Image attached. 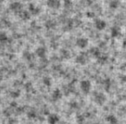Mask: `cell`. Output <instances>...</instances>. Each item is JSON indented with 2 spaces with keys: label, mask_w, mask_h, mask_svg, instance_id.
<instances>
[{
  "label": "cell",
  "mask_w": 126,
  "mask_h": 124,
  "mask_svg": "<svg viewBox=\"0 0 126 124\" xmlns=\"http://www.w3.org/2000/svg\"><path fill=\"white\" fill-rule=\"evenodd\" d=\"M94 101L96 104L102 106L106 102V96L105 95V93L101 92H95L94 93Z\"/></svg>",
  "instance_id": "cell-1"
},
{
  "label": "cell",
  "mask_w": 126,
  "mask_h": 124,
  "mask_svg": "<svg viewBox=\"0 0 126 124\" xmlns=\"http://www.w3.org/2000/svg\"><path fill=\"white\" fill-rule=\"evenodd\" d=\"M80 88H81V92H82L84 94H88L91 91L92 88V84L91 81H88V80H82V81L80 82Z\"/></svg>",
  "instance_id": "cell-2"
},
{
  "label": "cell",
  "mask_w": 126,
  "mask_h": 124,
  "mask_svg": "<svg viewBox=\"0 0 126 124\" xmlns=\"http://www.w3.org/2000/svg\"><path fill=\"white\" fill-rule=\"evenodd\" d=\"M10 10L15 14L19 15L23 10V5L20 2H13L10 4Z\"/></svg>",
  "instance_id": "cell-3"
},
{
  "label": "cell",
  "mask_w": 126,
  "mask_h": 124,
  "mask_svg": "<svg viewBox=\"0 0 126 124\" xmlns=\"http://www.w3.org/2000/svg\"><path fill=\"white\" fill-rule=\"evenodd\" d=\"M88 61V55L86 52H81L76 57V63L80 65H85Z\"/></svg>",
  "instance_id": "cell-4"
},
{
  "label": "cell",
  "mask_w": 126,
  "mask_h": 124,
  "mask_svg": "<svg viewBox=\"0 0 126 124\" xmlns=\"http://www.w3.org/2000/svg\"><path fill=\"white\" fill-rule=\"evenodd\" d=\"M76 45L80 49H85L88 45V40L84 37H80L76 39Z\"/></svg>",
  "instance_id": "cell-5"
},
{
  "label": "cell",
  "mask_w": 126,
  "mask_h": 124,
  "mask_svg": "<svg viewBox=\"0 0 126 124\" xmlns=\"http://www.w3.org/2000/svg\"><path fill=\"white\" fill-rule=\"evenodd\" d=\"M28 11L31 14V15L36 16V15H38L40 13V8L37 6L36 4H34V3H30L28 4Z\"/></svg>",
  "instance_id": "cell-6"
},
{
  "label": "cell",
  "mask_w": 126,
  "mask_h": 124,
  "mask_svg": "<svg viewBox=\"0 0 126 124\" xmlns=\"http://www.w3.org/2000/svg\"><path fill=\"white\" fill-rule=\"evenodd\" d=\"M47 5L52 10H58L61 6V2L59 0H48L47 2Z\"/></svg>",
  "instance_id": "cell-7"
},
{
  "label": "cell",
  "mask_w": 126,
  "mask_h": 124,
  "mask_svg": "<svg viewBox=\"0 0 126 124\" xmlns=\"http://www.w3.org/2000/svg\"><path fill=\"white\" fill-rule=\"evenodd\" d=\"M94 27L97 30L99 31H102L106 28V21L102 20V19H96L94 22Z\"/></svg>",
  "instance_id": "cell-8"
},
{
  "label": "cell",
  "mask_w": 126,
  "mask_h": 124,
  "mask_svg": "<svg viewBox=\"0 0 126 124\" xmlns=\"http://www.w3.org/2000/svg\"><path fill=\"white\" fill-rule=\"evenodd\" d=\"M122 35V32L121 29H120L119 27L118 26H114L111 28V38H119Z\"/></svg>",
  "instance_id": "cell-9"
},
{
  "label": "cell",
  "mask_w": 126,
  "mask_h": 124,
  "mask_svg": "<svg viewBox=\"0 0 126 124\" xmlns=\"http://www.w3.org/2000/svg\"><path fill=\"white\" fill-rule=\"evenodd\" d=\"M60 117L58 115L55 114V113H52V114H50L47 117V123L49 124H57L59 122Z\"/></svg>",
  "instance_id": "cell-10"
},
{
  "label": "cell",
  "mask_w": 126,
  "mask_h": 124,
  "mask_svg": "<svg viewBox=\"0 0 126 124\" xmlns=\"http://www.w3.org/2000/svg\"><path fill=\"white\" fill-rule=\"evenodd\" d=\"M35 55L40 58H45L47 56V49L43 46H40L35 51Z\"/></svg>",
  "instance_id": "cell-11"
},
{
  "label": "cell",
  "mask_w": 126,
  "mask_h": 124,
  "mask_svg": "<svg viewBox=\"0 0 126 124\" xmlns=\"http://www.w3.org/2000/svg\"><path fill=\"white\" fill-rule=\"evenodd\" d=\"M62 96H63V93H62L61 90L58 88H56L51 93V98L53 101H58L59 99H61Z\"/></svg>",
  "instance_id": "cell-12"
},
{
  "label": "cell",
  "mask_w": 126,
  "mask_h": 124,
  "mask_svg": "<svg viewBox=\"0 0 126 124\" xmlns=\"http://www.w3.org/2000/svg\"><path fill=\"white\" fill-rule=\"evenodd\" d=\"M18 15L22 21H28L31 18V14L29 13V11H27V10H22Z\"/></svg>",
  "instance_id": "cell-13"
},
{
  "label": "cell",
  "mask_w": 126,
  "mask_h": 124,
  "mask_svg": "<svg viewBox=\"0 0 126 124\" xmlns=\"http://www.w3.org/2000/svg\"><path fill=\"white\" fill-rule=\"evenodd\" d=\"M106 122L109 124H118V120L114 115L110 114L106 116Z\"/></svg>",
  "instance_id": "cell-14"
},
{
  "label": "cell",
  "mask_w": 126,
  "mask_h": 124,
  "mask_svg": "<svg viewBox=\"0 0 126 124\" xmlns=\"http://www.w3.org/2000/svg\"><path fill=\"white\" fill-rule=\"evenodd\" d=\"M57 26V23L54 20H47L45 23V27L47 28V29H54Z\"/></svg>",
  "instance_id": "cell-15"
},
{
  "label": "cell",
  "mask_w": 126,
  "mask_h": 124,
  "mask_svg": "<svg viewBox=\"0 0 126 124\" xmlns=\"http://www.w3.org/2000/svg\"><path fill=\"white\" fill-rule=\"evenodd\" d=\"M107 61H108V56L105 54H102V53H101L100 56L97 58V62H98V63L101 65L106 64V63H107Z\"/></svg>",
  "instance_id": "cell-16"
},
{
  "label": "cell",
  "mask_w": 126,
  "mask_h": 124,
  "mask_svg": "<svg viewBox=\"0 0 126 124\" xmlns=\"http://www.w3.org/2000/svg\"><path fill=\"white\" fill-rule=\"evenodd\" d=\"M120 6V2L118 0H112L109 2V7L111 10H117Z\"/></svg>",
  "instance_id": "cell-17"
},
{
  "label": "cell",
  "mask_w": 126,
  "mask_h": 124,
  "mask_svg": "<svg viewBox=\"0 0 126 124\" xmlns=\"http://www.w3.org/2000/svg\"><path fill=\"white\" fill-rule=\"evenodd\" d=\"M90 54H91L94 57H95L97 59V58H98L99 56L101 55V52H100V51L98 48H96V47H94V48H92L91 50H90Z\"/></svg>",
  "instance_id": "cell-18"
},
{
  "label": "cell",
  "mask_w": 126,
  "mask_h": 124,
  "mask_svg": "<svg viewBox=\"0 0 126 124\" xmlns=\"http://www.w3.org/2000/svg\"><path fill=\"white\" fill-rule=\"evenodd\" d=\"M22 56H23V58L27 61H31L32 59H33V53L31 52V51H25L23 52V54H22Z\"/></svg>",
  "instance_id": "cell-19"
},
{
  "label": "cell",
  "mask_w": 126,
  "mask_h": 124,
  "mask_svg": "<svg viewBox=\"0 0 126 124\" xmlns=\"http://www.w3.org/2000/svg\"><path fill=\"white\" fill-rule=\"evenodd\" d=\"M27 116H28L29 119H35L37 116V112L35 110H29L27 112Z\"/></svg>",
  "instance_id": "cell-20"
},
{
  "label": "cell",
  "mask_w": 126,
  "mask_h": 124,
  "mask_svg": "<svg viewBox=\"0 0 126 124\" xmlns=\"http://www.w3.org/2000/svg\"><path fill=\"white\" fill-rule=\"evenodd\" d=\"M10 26V22L6 19H3L0 21V29H3V28H9Z\"/></svg>",
  "instance_id": "cell-21"
},
{
  "label": "cell",
  "mask_w": 126,
  "mask_h": 124,
  "mask_svg": "<svg viewBox=\"0 0 126 124\" xmlns=\"http://www.w3.org/2000/svg\"><path fill=\"white\" fill-rule=\"evenodd\" d=\"M42 82L43 84L45 85L46 86H51V83H52V80H51V77L49 76H45L42 80Z\"/></svg>",
  "instance_id": "cell-22"
},
{
  "label": "cell",
  "mask_w": 126,
  "mask_h": 124,
  "mask_svg": "<svg viewBox=\"0 0 126 124\" xmlns=\"http://www.w3.org/2000/svg\"><path fill=\"white\" fill-rule=\"evenodd\" d=\"M8 40V35L5 32L0 31V43H5Z\"/></svg>",
  "instance_id": "cell-23"
},
{
  "label": "cell",
  "mask_w": 126,
  "mask_h": 124,
  "mask_svg": "<svg viewBox=\"0 0 126 124\" xmlns=\"http://www.w3.org/2000/svg\"><path fill=\"white\" fill-rule=\"evenodd\" d=\"M103 86H104V88L106 90V91H109L110 88H111V81H110V79H106L104 81V84H103Z\"/></svg>",
  "instance_id": "cell-24"
},
{
  "label": "cell",
  "mask_w": 126,
  "mask_h": 124,
  "mask_svg": "<svg viewBox=\"0 0 126 124\" xmlns=\"http://www.w3.org/2000/svg\"><path fill=\"white\" fill-rule=\"evenodd\" d=\"M76 123L78 124H83L85 123V117L83 115H78L76 116Z\"/></svg>",
  "instance_id": "cell-25"
},
{
  "label": "cell",
  "mask_w": 126,
  "mask_h": 124,
  "mask_svg": "<svg viewBox=\"0 0 126 124\" xmlns=\"http://www.w3.org/2000/svg\"><path fill=\"white\" fill-rule=\"evenodd\" d=\"M61 54L63 55V57L65 58V59H69L70 56V53L69 52V51H67V50H63V51H61Z\"/></svg>",
  "instance_id": "cell-26"
},
{
  "label": "cell",
  "mask_w": 126,
  "mask_h": 124,
  "mask_svg": "<svg viewBox=\"0 0 126 124\" xmlns=\"http://www.w3.org/2000/svg\"><path fill=\"white\" fill-rule=\"evenodd\" d=\"M10 97H11V98H18V97L20 96V92H18V91H12V92H10Z\"/></svg>",
  "instance_id": "cell-27"
},
{
  "label": "cell",
  "mask_w": 126,
  "mask_h": 124,
  "mask_svg": "<svg viewBox=\"0 0 126 124\" xmlns=\"http://www.w3.org/2000/svg\"><path fill=\"white\" fill-rule=\"evenodd\" d=\"M72 5H73V3H72V2L70 1V0H66V1H64V3H63V6L66 9H70L72 7Z\"/></svg>",
  "instance_id": "cell-28"
},
{
  "label": "cell",
  "mask_w": 126,
  "mask_h": 124,
  "mask_svg": "<svg viewBox=\"0 0 126 124\" xmlns=\"http://www.w3.org/2000/svg\"><path fill=\"white\" fill-rule=\"evenodd\" d=\"M86 15H87V17L88 18H94V13L93 11H88L86 13Z\"/></svg>",
  "instance_id": "cell-29"
},
{
  "label": "cell",
  "mask_w": 126,
  "mask_h": 124,
  "mask_svg": "<svg viewBox=\"0 0 126 124\" xmlns=\"http://www.w3.org/2000/svg\"><path fill=\"white\" fill-rule=\"evenodd\" d=\"M10 107L11 108H16L17 109V103L15 102V101H14V102H11L10 103Z\"/></svg>",
  "instance_id": "cell-30"
},
{
  "label": "cell",
  "mask_w": 126,
  "mask_h": 124,
  "mask_svg": "<svg viewBox=\"0 0 126 124\" xmlns=\"http://www.w3.org/2000/svg\"><path fill=\"white\" fill-rule=\"evenodd\" d=\"M25 88H27V90L33 89V86H32V85H31V83H28V84H26Z\"/></svg>",
  "instance_id": "cell-31"
},
{
  "label": "cell",
  "mask_w": 126,
  "mask_h": 124,
  "mask_svg": "<svg viewBox=\"0 0 126 124\" xmlns=\"http://www.w3.org/2000/svg\"><path fill=\"white\" fill-rule=\"evenodd\" d=\"M9 124H17L16 121H15V120H12V121H10V123H9Z\"/></svg>",
  "instance_id": "cell-32"
},
{
  "label": "cell",
  "mask_w": 126,
  "mask_h": 124,
  "mask_svg": "<svg viewBox=\"0 0 126 124\" xmlns=\"http://www.w3.org/2000/svg\"><path fill=\"white\" fill-rule=\"evenodd\" d=\"M123 47L124 48H126V40H125L123 41Z\"/></svg>",
  "instance_id": "cell-33"
},
{
  "label": "cell",
  "mask_w": 126,
  "mask_h": 124,
  "mask_svg": "<svg viewBox=\"0 0 126 124\" xmlns=\"http://www.w3.org/2000/svg\"><path fill=\"white\" fill-rule=\"evenodd\" d=\"M125 29H126V25H125Z\"/></svg>",
  "instance_id": "cell-34"
}]
</instances>
